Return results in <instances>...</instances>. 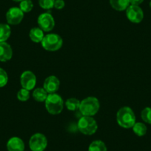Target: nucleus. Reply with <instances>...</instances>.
<instances>
[{"instance_id":"obj_26","label":"nucleus","mask_w":151,"mask_h":151,"mask_svg":"<svg viewBox=\"0 0 151 151\" xmlns=\"http://www.w3.org/2000/svg\"><path fill=\"white\" fill-rule=\"evenodd\" d=\"M65 2L64 0H55L54 8L57 10H62L65 8Z\"/></svg>"},{"instance_id":"obj_23","label":"nucleus","mask_w":151,"mask_h":151,"mask_svg":"<svg viewBox=\"0 0 151 151\" xmlns=\"http://www.w3.org/2000/svg\"><path fill=\"white\" fill-rule=\"evenodd\" d=\"M38 2L42 9L50 10L54 8L55 0H38Z\"/></svg>"},{"instance_id":"obj_24","label":"nucleus","mask_w":151,"mask_h":151,"mask_svg":"<svg viewBox=\"0 0 151 151\" xmlns=\"http://www.w3.org/2000/svg\"><path fill=\"white\" fill-rule=\"evenodd\" d=\"M17 99L21 101H26L30 99V93L28 90L22 88L17 93Z\"/></svg>"},{"instance_id":"obj_5","label":"nucleus","mask_w":151,"mask_h":151,"mask_svg":"<svg viewBox=\"0 0 151 151\" xmlns=\"http://www.w3.org/2000/svg\"><path fill=\"white\" fill-rule=\"evenodd\" d=\"M78 129L83 134L91 136L96 132L98 124L92 116H83L78 122Z\"/></svg>"},{"instance_id":"obj_20","label":"nucleus","mask_w":151,"mask_h":151,"mask_svg":"<svg viewBox=\"0 0 151 151\" xmlns=\"http://www.w3.org/2000/svg\"><path fill=\"white\" fill-rule=\"evenodd\" d=\"M132 128H133V131L134 132L135 134L137 135L138 136H145L147 130V126L142 122H136Z\"/></svg>"},{"instance_id":"obj_8","label":"nucleus","mask_w":151,"mask_h":151,"mask_svg":"<svg viewBox=\"0 0 151 151\" xmlns=\"http://www.w3.org/2000/svg\"><path fill=\"white\" fill-rule=\"evenodd\" d=\"M126 16L129 21L135 24H139L143 20L144 12L138 5H130L126 10Z\"/></svg>"},{"instance_id":"obj_7","label":"nucleus","mask_w":151,"mask_h":151,"mask_svg":"<svg viewBox=\"0 0 151 151\" xmlns=\"http://www.w3.org/2000/svg\"><path fill=\"white\" fill-rule=\"evenodd\" d=\"M37 23L39 27L44 32H50L54 28L55 20L49 13H43L38 17Z\"/></svg>"},{"instance_id":"obj_17","label":"nucleus","mask_w":151,"mask_h":151,"mask_svg":"<svg viewBox=\"0 0 151 151\" xmlns=\"http://www.w3.org/2000/svg\"><path fill=\"white\" fill-rule=\"evenodd\" d=\"M32 96H33V99H34L36 101L43 102V101H45L46 99H47L48 95H47V91H46L44 88H38L33 91Z\"/></svg>"},{"instance_id":"obj_4","label":"nucleus","mask_w":151,"mask_h":151,"mask_svg":"<svg viewBox=\"0 0 151 151\" xmlns=\"http://www.w3.org/2000/svg\"><path fill=\"white\" fill-rule=\"evenodd\" d=\"M42 45L45 50L53 52L59 50L63 44V40L59 35L56 33H50L44 36Z\"/></svg>"},{"instance_id":"obj_19","label":"nucleus","mask_w":151,"mask_h":151,"mask_svg":"<svg viewBox=\"0 0 151 151\" xmlns=\"http://www.w3.org/2000/svg\"><path fill=\"white\" fill-rule=\"evenodd\" d=\"M88 151H107V147L102 141L96 140L90 145Z\"/></svg>"},{"instance_id":"obj_10","label":"nucleus","mask_w":151,"mask_h":151,"mask_svg":"<svg viewBox=\"0 0 151 151\" xmlns=\"http://www.w3.org/2000/svg\"><path fill=\"white\" fill-rule=\"evenodd\" d=\"M20 83L22 88L31 91L35 88L36 84V77L35 74L30 70H26L20 76Z\"/></svg>"},{"instance_id":"obj_16","label":"nucleus","mask_w":151,"mask_h":151,"mask_svg":"<svg viewBox=\"0 0 151 151\" xmlns=\"http://www.w3.org/2000/svg\"><path fill=\"white\" fill-rule=\"evenodd\" d=\"M11 34V30L9 24H0V42H4L8 40Z\"/></svg>"},{"instance_id":"obj_2","label":"nucleus","mask_w":151,"mask_h":151,"mask_svg":"<svg viewBox=\"0 0 151 151\" xmlns=\"http://www.w3.org/2000/svg\"><path fill=\"white\" fill-rule=\"evenodd\" d=\"M100 103L98 99L93 96H90L81 101L79 110L83 116H93L98 113Z\"/></svg>"},{"instance_id":"obj_6","label":"nucleus","mask_w":151,"mask_h":151,"mask_svg":"<svg viewBox=\"0 0 151 151\" xmlns=\"http://www.w3.org/2000/svg\"><path fill=\"white\" fill-rule=\"evenodd\" d=\"M47 146V139L44 134H33L29 141V147L32 151H44Z\"/></svg>"},{"instance_id":"obj_13","label":"nucleus","mask_w":151,"mask_h":151,"mask_svg":"<svg viewBox=\"0 0 151 151\" xmlns=\"http://www.w3.org/2000/svg\"><path fill=\"white\" fill-rule=\"evenodd\" d=\"M8 151H24V143L19 137H12L8 141L7 143Z\"/></svg>"},{"instance_id":"obj_27","label":"nucleus","mask_w":151,"mask_h":151,"mask_svg":"<svg viewBox=\"0 0 151 151\" xmlns=\"http://www.w3.org/2000/svg\"><path fill=\"white\" fill-rule=\"evenodd\" d=\"M143 2L144 0H130V5H138V6H139V5H141Z\"/></svg>"},{"instance_id":"obj_9","label":"nucleus","mask_w":151,"mask_h":151,"mask_svg":"<svg viewBox=\"0 0 151 151\" xmlns=\"http://www.w3.org/2000/svg\"><path fill=\"white\" fill-rule=\"evenodd\" d=\"M24 18V12L17 7L11 8L6 13V20L9 24H19Z\"/></svg>"},{"instance_id":"obj_18","label":"nucleus","mask_w":151,"mask_h":151,"mask_svg":"<svg viewBox=\"0 0 151 151\" xmlns=\"http://www.w3.org/2000/svg\"><path fill=\"white\" fill-rule=\"evenodd\" d=\"M81 101L76 98H70L65 101V106L68 110L75 111L79 109Z\"/></svg>"},{"instance_id":"obj_21","label":"nucleus","mask_w":151,"mask_h":151,"mask_svg":"<svg viewBox=\"0 0 151 151\" xmlns=\"http://www.w3.org/2000/svg\"><path fill=\"white\" fill-rule=\"evenodd\" d=\"M33 4L31 0H23L20 2L19 8L24 13H28L33 10Z\"/></svg>"},{"instance_id":"obj_29","label":"nucleus","mask_w":151,"mask_h":151,"mask_svg":"<svg viewBox=\"0 0 151 151\" xmlns=\"http://www.w3.org/2000/svg\"><path fill=\"white\" fill-rule=\"evenodd\" d=\"M150 8H151V1H150Z\"/></svg>"},{"instance_id":"obj_12","label":"nucleus","mask_w":151,"mask_h":151,"mask_svg":"<svg viewBox=\"0 0 151 151\" xmlns=\"http://www.w3.org/2000/svg\"><path fill=\"white\" fill-rule=\"evenodd\" d=\"M13 56L11 46L6 42H0V62H8Z\"/></svg>"},{"instance_id":"obj_3","label":"nucleus","mask_w":151,"mask_h":151,"mask_svg":"<svg viewBox=\"0 0 151 151\" xmlns=\"http://www.w3.org/2000/svg\"><path fill=\"white\" fill-rule=\"evenodd\" d=\"M45 108L52 115H57L62 113L64 101L62 97L56 93L48 94L45 100Z\"/></svg>"},{"instance_id":"obj_28","label":"nucleus","mask_w":151,"mask_h":151,"mask_svg":"<svg viewBox=\"0 0 151 151\" xmlns=\"http://www.w3.org/2000/svg\"><path fill=\"white\" fill-rule=\"evenodd\" d=\"M13 1L15 2H21L22 1H23V0H13Z\"/></svg>"},{"instance_id":"obj_11","label":"nucleus","mask_w":151,"mask_h":151,"mask_svg":"<svg viewBox=\"0 0 151 151\" xmlns=\"http://www.w3.org/2000/svg\"><path fill=\"white\" fill-rule=\"evenodd\" d=\"M60 86V82L55 76H50L44 82L43 88L47 91V93H55L59 90Z\"/></svg>"},{"instance_id":"obj_25","label":"nucleus","mask_w":151,"mask_h":151,"mask_svg":"<svg viewBox=\"0 0 151 151\" xmlns=\"http://www.w3.org/2000/svg\"><path fill=\"white\" fill-rule=\"evenodd\" d=\"M8 82V76L3 68H0V88H3Z\"/></svg>"},{"instance_id":"obj_15","label":"nucleus","mask_w":151,"mask_h":151,"mask_svg":"<svg viewBox=\"0 0 151 151\" xmlns=\"http://www.w3.org/2000/svg\"><path fill=\"white\" fill-rule=\"evenodd\" d=\"M29 36L32 42L35 43L42 42L43 38H44V31L40 27H33L30 30L29 33Z\"/></svg>"},{"instance_id":"obj_14","label":"nucleus","mask_w":151,"mask_h":151,"mask_svg":"<svg viewBox=\"0 0 151 151\" xmlns=\"http://www.w3.org/2000/svg\"><path fill=\"white\" fill-rule=\"evenodd\" d=\"M112 8L117 11H126L130 5V0H109Z\"/></svg>"},{"instance_id":"obj_22","label":"nucleus","mask_w":151,"mask_h":151,"mask_svg":"<svg viewBox=\"0 0 151 151\" xmlns=\"http://www.w3.org/2000/svg\"><path fill=\"white\" fill-rule=\"evenodd\" d=\"M141 117L145 122L151 124V107L144 108L141 113Z\"/></svg>"},{"instance_id":"obj_1","label":"nucleus","mask_w":151,"mask_h":151,"mask_svg":"<svg viewBox=\"0 0 151 151\" xmlns=\"http://www.w3.org/2000/svg\"><path fill=\"white\" fill-rule=\"evenodd\" d=\"M118 124L124 128H132L136 123V116L130 107H123L116 113Z\"/></svg>"}]
</instances>
